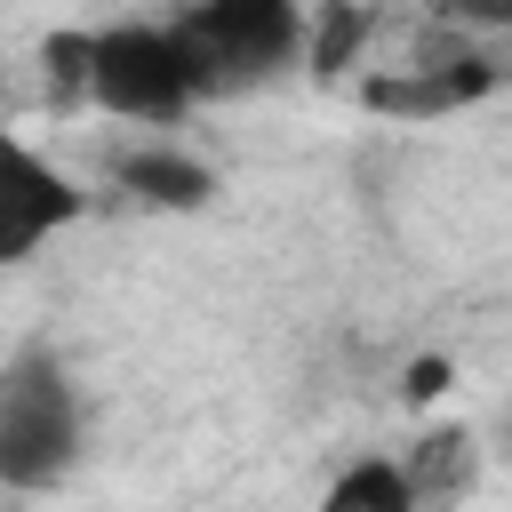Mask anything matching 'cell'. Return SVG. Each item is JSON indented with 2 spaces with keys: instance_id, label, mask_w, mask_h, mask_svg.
<instances>
[{
  "instance_id": "10",
  "label": "cell",
  "mask_w": 512,
  "mask_h": 512,
  "mask_svg": "<svg viewBox=\"0 0 512 512\" xmlns=\"http://www.w3.org/2000/svg\"><path fill=\"white\" fill-rule=\"evenodd\" d=\"M40 72H48V104L56 112L88 104V32H48L40 40Z\"/></svg>"
},
{
  "instance_id": "2",
  "label": "cell",
  "mask_w": 512,
  "mask_h": 512,
  "mask_svg": "<svg viewBox=\"0 0 512 512\" xmlns=\"http://www.w3.org/2000/svg\"><path fill=\"white\" fill-rule=\"evenodd\" d=\"M160 24L176 40L200 104L256 88V80H272L304 56V8H288V0H200V8H176Z\"/></svg>"
},
{
  "instance_id": "9",
  "label": "cell",
  "mask_w": 512,
  "mask_h": 512,
  "mask_svg": "<svg viewBox=\"0 0 512 512\" xmlns=\"http://www.w3.org/2000/svg\"><path fill=\"white\" fill-rule=\"evenodd\" d=\"M312 512H416V496H408V480H400L392 456H360V464H344L320 488Z\"/></svg>"
},
{
  "instance_id": "7",
  "label": "cell",
  "mask_w": 512,
  "mask_h": 512,
  "mask_svg": "<svg viewBox=\"0 0 512 512\" xmlns=\"http://www.w3.org/2000/svg\"><path fill=\"white\" fill-rule=\"evenodd\" d=\"M392 464H400L416 512H432V504H456V496L472 488V472H480V440H472V424H432V432H424L408 456H392Z\"/></svg>"
},
{
  "instance_id": "11",
  "label": "cell",
  "mask_w": 512,
  "mask_h": 512,
  "mask_svg": "<svg viewBox=\"0 0 512 512\" xmlns=\"http://www.w3.org/2000/svg\"><path fill=\"white\" fill-rule=\"evenodd\" d=\"M440 384H448V368H440V360H416V384H408V392H416V400H432Z\"/></svg>"
},
{
  "instance_id": "5",
  "label": "cell",
  "mask_w": 512,
  "mask_h": 512,
  "mask_svg": "<svg viewBox=\"0 0 512 512\" xmlns=\"http://www.w3.org/2000/svg\"><path fill=\"white\" fill-rule=\"evenodd\" d=\"M80 208H88V192L48 152H32L16 128H0V272L32 264L64 224H80Z\"/></svg>"
},
{
  "instance_id": "4",
  "label": "cell",
  "mask_w": 512,
  "mask_h": 512,
  "mask_svg": "<svg viewBox=\"0 0 512 512\" xmlns=\"http://www.w3.org/2000/svg\"><path fill=\"white\" fill-rule=\"evenodd\" d=\"M496 80H504V72H496L480 48H464L448 24H424V40H416L408 64L360 80V104L384 112V120H448V112L496 96Z\"/></svg>"
},
{
  "instance_id": "8",
  "label": "cell",
  "mask_w": 512,
  "mask_h": 512,
  "mask_svg": "<svg viewBox=\"0 0 512 512\" xmlns=\"http://www.w3.org/2000/svg\"><path fill=\"white\" fill-rule=\"evenodd\" d=\"M376 32H384V8H344V0H328L320 16H304V64L328 80V72L360 64Z\"/></svg>"
},
{
  "instance_id": "1",
  "label": "cell",
  "mask_w": 512,
  "mask_h": 512,
  "mask_svg": "<svg viewBox=\"0 0 512 512\" xmlns=\"http://www.w3.org/2000/svg\"><path fill=\"white\" fill-rule=\"evenodd\" d=\"M88 448V400L56 344H24L0 360V488H64Z\"/></svg>"
},
{
  "instance_id": "6",
  "label": "cell",
  "mask_w": 512,
  "mask_h": 512,
  "mask_svg": "<svg viewBox=\"0 0 512 512\" xmlns=\"http://www.w3.org/2000/svg\"><path fill=\"white\" fill-rule=\"evenodd\" d=\"M112 184L128 192V200H144V208H208L216 200V168L200 160V152H184V144H128L120 160H112Z\"/></svg>"
},
{
  "instance_id": "3",
  "label": "cell",
  "mask_w": 512,
  "mask_h": 512,
  "mask_svg": "<svg viewBox=\"0 0 512 512\" xmlns=\"http://www.w3.org/2000/svg\"><path fill=\"white\" fill-rule=\"evenodd\" d=\"M88 104L112 120H144V128H168L200 104L160 16H120L88 32Z\"/></svg>"
}]
</instances>
